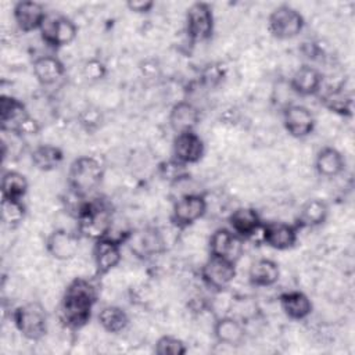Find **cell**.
<instances>
[{
    "instance_id": "cell-7",
    "label": "cell",
    "mask_w": 355,
    "mask_h": 355,
    "mask_svg": "<svg viewBox=\"0 0 355 355\" xmlns=\"http://www.w3.org/2000/svg\"><path fill=\"white\" fill-rule=\"evenodd\" d=\"M305 26L302 14L288 6L280 4L268 17V29L270 35L277 40H290L297 37Z\"/></svg>"
},
{
    "instance_id": "cell-13",
    "label": "cell",
    "mask_w": 355,
    "mask_h": 355,
    "mask_svg": "<svg viewBox=\"0 0 355 355\" xmlns=\"http://www.w3.org/2000/svg\"><path fill=\"white\" fill-rule=\"evenodd\" d=\"M94 277L100 279L115 269L122 259V243L111 237H101L93 244Z\"/></svg>"
},
{
    "instance_id": "cell-4",
    "label": "cell",
    "mask_w": 355,
    "mask_h": 355,
    "mask_svg": "<svg viewBox=\"0 0 355 355\" xmlns=\"http://www.w3.org/2000/svg\"><path fill=\"white\" fill-rule=\"evenodd\" d=\"M0 123L3 133H11L21 139L33 136L40 130L39 122L29 114L25 104L7 94L0 97Z\"/></svg>"
},
{
    "instance_id": "cell-1",
    "label": "cell",
    "mask_w": 355,
    "mask_h": 355,
    "mask_svg": "<svg viewBox=\"0 0 355 355\" xmlns=\"http://www.w3.org/2000/svg\"><path fill=\"white\" fill-rule=\"evenodd\" d=\"M94 279L75 277L64 290L60 319L69 330H80L92 319L93 308L98 300V287Z\"/></svg>"
},
{
    "instance_id": "cell-30",
    "label": "cell",
    "mask_w": 355,
    "mask_h": 355,
    "mask_svg": "<svg viewBox=\"0 0 355 355\" xmlns=\"http://www.w3.org/2000/svg\"><path fill=\"white\" fill-rule=\"evenodd\" d=\"M29 189L28 179L18 171H7L1 176V197L11 200H24Z\"/></svg>"
},
{
    "instance_id": "cell-5",
    "label": "cell",
    "mask_w": 355,
    "mask_h": 355,
    "mask_svg": "<svg viewBox=\"0 0 355 355\" xmlns=\"http://www.w3.org/2000/svg\"><path fill=\"white\" fill-rule=\"evenodd\" d=\"M14 326L18 333L29 341H40L49 329V316L44 305L29 301L17 306L12 312Z\"/></svg>"
},
{
    "instance_id": "cell-3",
    "label": "cell",
    "mask_w": 355,
    "mask_h": 355,
    "mask_svg": "<svg viewBox=\"0 0 355 355\" xmlns=\"http://www.w3.org/2000/svg\"><path fill=\"white\" fill-rule=\"evenodd\" d=\"M104 165L98 158L80 155L75 158L68 169L67 184L69 193L79 198H89L103 183Z\"/></svg>"
},
{
    "instance_id": "cell-23",
    "label": "cell",
    "mask_w": 355,
    "mask_h": 355,
    "mask_svg": "<svg viewBox=\"0 0 355 355\" xmlns=\"http://www.w3.org/2000/svg\"><path fill=\"white\" fill-rule=\"evenodd\" d=\"M279 304L283 313L291 320H304L313 311L311 298L300 290H288L282 293L279 295Z\"/></svg>"
},
{
    "instance_id": "cell-20",
    "label": "cell",
    "mask_w": 355,
    "mask_h": 355,
    "mask_svg": "<svg viewBox=\"0 0 355 355\" xmlns=\"http://www.w3.org/2000/svg\"><path fill=\"white\" fill-rule=\"evenodd\" d=\"M229 229L233 230L243 240L254 237L261 233L263 220L258 211L252 207H239L227 218Z\"/></svg>"
},
{
    "instance_id": "cell-29",
    "label": "cell",
    "mask_w": 355,
    "mask_h": 355,
    "mask_svg": "<svg viewBox=\"0 0 355 355\" xmlns=\"http://www.w3.org/2000/svg\"><path fill=\"white\" fill-rule=\"evenodd\" d=\"M97 322L101 329L110 334L122 333L129 326V315L118 305H107L98 311Z\"/></svg>"
},
{
    "instance_id": "cell-28",
    "label": "cell",
    "mask_w": 355,
    "mask_h": 355,
    "mask_svg": "<svg viewBox=\"0 0 355 355\" xmlns=\"http://www.w3.org/2000/svg\"><path fill=\"white\" fill-rule=\"evenodd\" d=\"M33 166L42 172L57 169L64 161V151L54 144H39L31 153Z\"/></svg>"
},
{
    "instance_id": "cell-18",
    "label": "cell",
    "mask_w": 355,
    "mask_h": 355,
    "mask_svg": "<svg viewBox=\"0 0 355 355\" xmlns=\"http://www.w3.org/2000/svg\"><path fill=\"white\" fill-rule=\"evenodd\" d=\"M79 237L67 229H54L46 239V250L57 261H69L79 251Z\"/></svg>"
},
{
    "instance_id": "cell-12",
    "label": "cell",
    "mask_w": 355,
    "mask_h": 355,
    "mask_svg": "<svg viewBox=\"0 0 355 355\" xmlns=\"http://www.w3.org/2000/svg\"><path fill=\"white\" fill-rule=\"evenodd\" d=\"M208 251L211 257L237 263L244 252V240L229 227H218L209 236Z\"/></svg>"
},
{
    "instance_id": "cell-17",
    "label": "cell",
    "mask_w": 355,
    "mask_h": 355,
    "mask_svg": "<svg viewBox=\"0 0 355 355\" xmlns=\"http://www.w3.org/2000/svg\"><path fill=\"white\" fill-rule=\"evenodd\" d=\"M47 12L42 3L33 0H21L14 4L12 18L18 29L24 33L39 31Z\"/></svg>"
},
{
    "instance_id": "cell-35",
    "label": "cell",
    "mask_w": 355,
    "mask_h": 355,
    "mask_svg": "<svg viewBox=\"0 0 355 355\" xmlns=\"http://www.w3.org/2000/svg\"><path fill=\"white\" fill-rule=\"evenodd\" d=\"M105 65L97 58H90L83 64V76L87 80H100L105 76Z\"/></svg>"
},
{
    "instance_id": "cell-14",
    "label": "cell",
    "mask_w": 355,
    "mask_h": 355,
    "mask_svg": "<svg viewBox=\"0 0 355 355\" xmlns=\"http://www.w3.org/2000/svg\"><path fill=\"white\" fill-rule=\"evenodd\" d=\"M298 232L300 229L295 226V223L279 220L263 222L261 229V239L268 247L277 251H286L297 244Z\"/></svg>"
},
{
    "instance_id": "cell-2",
    "label": "cell",
    "mask_w": 355,
    "mask_h": 355,
    "mask_svg": "<svg viewBox=\"0 0 355 355\" xmlns=\"http://www.w3.org/2000/svg\"><path fill=\"white\" fill-rule=\"evenodd\" d=\"M78 222V234L93 241L108 236L114 225V211L103 197L82 198L73 208Z\"/></svg>"
},
{
    "instance_id": "cell-32",
    "label": "cell",
    "mask_w": 355,
    "mask_h": 355,
    "mask_svg": "<svg viewBox=\"0 0 355 355\" xmlns=\"http://www.w3.org/2000/svg\"><path fill=\"white\" fill-rule=\"evenodd\" d=\"M26 216V207L22 200H11L1 197V222L8 229L18 227Z\"/></svg>"
},
{
    "instance_id": "cell-24",
    "label": "cell",
    "mask_w": 355,
    "mask_h": 355,
    "mask_svg": "<svg viewBox=\"0 0 355 355\" xmlns=\"http://www.w3.org/2000/svg\"><path fill=\"white\" fill-rule=\"evenodd\" d=\"M32 71L36 80L43 87L58 83L65 75L64 62L54 55H40L35 58L32 62Z\"/></svg>"
},
{
    "instance_id": "cell-33",
    "label": "cell",
    "mask_w": 355,
    "mask_h": 355,
    "mask_svg": "<svg viewBox=\"0 0 355 355\" xmlns=\"http://www.w3.org/2000/svg\"><path fill=\"white\" fill-rule=\"evenodd\" d=\"M159 175L164 180L169 183H178L183 179L189 178V171L187 165L178 162L176 159L171 158L168 161H164L159 164Z\"/></svg>"
},
{
    "instance_id": "cell-19",
    "label": "cell",
    "mask_w": 355,
    "mask_h": 355,
    "mask_svg": "<svg viewBox=\"0 0 355 355\" xmlns=\"http://www.w3.org/2000/svg\"><path fill=\"white\" fill-rule=\"evenodd\" d=\"M290 90L300 97L315 96L322 90L323 73L316 67L304 64L295 69L288 82Z\"/></svg>"
},
{
    "instance_id": "cell-10",
    "label": "cell",
    "mask_w": 355,
    "mask_h": 355,
    "mask_svg": "<svg viewBox=\"0 0 355 355\" xmlns=\"http://www.w3.org/2000/svg\"><path fill=\"white\" fill-rule=\"evenodd\" d=\"M125 244H128L133 255L140 259H150L166 250V243L161 230L154 226L132 230Z\"/></svg>"
},
{
    "instance_id": "cell-6",
    "label": "cell",
    "mask_w": 355,
    "mask_h": 355,
    "mask_svg": "<svg viewBox=\"0 0 355 355\" xmlns=\"http://www.w3.org/2000/svg\"><path fill=\"white\" fill-rule=\"evenodd\" d=\"M215 17L211 4L196 1L189 6L184 15V32L191 43L207 42L212 37Z\"/></svg>"
},
{
    "instance_id": "cell-34",
    "label": "cell",
    "mask_w": 355,
    "mask_h": 355,
    "mask_svg": "<svg viewBox=\"0 0 355 355\" xmlns=\"http://www.w3.org/2000/svg\"><path fill=\"white\" fill-rule=\"evenodd\" d=\"M154 352L157 355H184L187 347L183 340L173 336H161L155 341Z\"/></svg>"
},
{
    "instance_id": "cell-16",
    "label": "cell",
    "mask_w": 355,
    "mask_h": 355,
    "mask_svg": "<svg viewBox=\"0 0 355 355\" xmlns=\"http://www.w3.org/2000/svg\"><path fill=\"white\" fill-rule=\"evenodd\" d=\"M316 121L311 110L302 104H287L283 108V126L295 139L309 136L315 129Z\"/></svg>"
},
{
    "instance_id": "cell-25",
    "label": "cell",
    "mask_w": 355,
    "mask_h": 355,
    "mask_svg": "<svg viewBox=\"0 0 355 355\" xmlns=\"http://www.w3.org/2000/svg\"><path fill=\"white\" fill-rule=\"evenodd\" d=\"M279 279V263L270 258L255 259L248 268V282L254 287H272Z\"/></svg>"
},
{
    "instance_id": "cell-26",
    "label": "cell",
    "mask_w": 355,
    "mask_h": 355,
    "mask_svg": "<svg viewBox=\"0 0 355 355\" xmlns=\"http://www.w3.org/2000/svg\"><path fill=\"white\" fill-rule=\"evenodd\" d=\"M329 216V205L322 198H309L306 200L297 215L295 226L301 229L318 227L326 222Z\"/></svg>"
},
{
    "instance_id": "cell-36",
    "label": "cell",
    "mask_w": 355,
    "mask_h": 355,
    "mask_svg": "<svg viewBox=\"0 0 355 355\" xmlns=\"http://www.w3.org/2000/svg\"><path fill=\"white\" fill-rule=\"evenodd\" d=\"M103 116L101 112L97 108H86L82 114H80V123L82 126H85L87 130H94L101 125Z\"/></svg>"
},
{
    "instance_id": "cell-22",
    "label": "cell",
    "mask_w": 355,
    "mask_h": 355,
    "mask_svg": "<svg viewBox=\"0 0 355 355\" xmlns=\"http://www.w3.org/2000/svg\"><path fill=\"white\" fill-rule=\"evenodd\" d=\"M200 110L194 103L180 100L172 105L168 115V122L173 133L178 135L182 132L194 130L200 122Z\"/></svg>"
},
{
    "instance_id": "cell-8",
    "label": "cell",
    "mask_w": 355,
    "mask_h": 355,
    "mask_svg": "<svg viewBox=\"0 0 355 355\" xmlns=\"http://www.w3.org/2000/svg\"><path fill=\"white\" fill-rule=\"evenodd\" d=\"M39 32L42 40L47 46L53 49H61L71 44L76 39L78 26L71 18L65 15L47 14Z\"/></svg>"
},
{
    "instance_id": "cell-37",
    "label": "cell",
    "mask_w": 355,
    "mask_h": 355,
    "mask_svg": "<svg viewBox=\"0 0 355 355\" xmlns=\"http://www.w3.org/2000/svg\"><path fill=\"white\" fill-rule=\"evenodd\" d=\"M155 6L153 0H129L126 1V7L129 11L135 14H148Z\"/></svg>"
},
{
    "instance_id": "cell-9",
    "label": "cell",
    "mask_w": 355,
    "mask_h": 355,
    "mask_svg": "<svg viewBox=\"0 0 355 355\" xmlns=\"http://www.w3.org/2000/svg\"><path fill=\"white\" fill-rule=\"evenodd\" d=\"M208 209V201L201 193L180 196L172 205L171 220L179 229H186L200 220Z\"/></svg>"
},
{
    "instance_id": "cell-21",
    "label": "cell",
    "mask_w": 355,
    "mask_h": 355,
    "mask_svg": "<svg viewBox=\"0 0 355 355\" xmlns=\"http://www.w3.org/2000/svg\"><path fill=\"white\" fill-rule=\"evenodd\" d=\"M212 333L215 340L227 347H240L245 341V327L244 323L230 315H223L215 319L212 326Z\"/></svg>"
},
{
    "instance_id": "cell-27",
    "label": "cell",
    "mask_w": 355,
    "mask_h": 355,
    "mask_svg": "<svg viewBox=\"0 0 355 355\" xmlns=\"http://www.w3.org/2000/svg\"><path fill=\"white\" fill-rule=\"evenodd\" d=\"M315 169L319 176L331 179L340 176L345 169V158L341 151L334 147H323L315 158Z\"/></svg>"
},
{
    "instance_id": "cell-11",
    "label": "cell",
    "mask_w": 355,
    "mask_h": 355,
    "mask_svg": "<svg viewBox=\"0 0 355 355\" xmlns=\"http://www.w3.org/2000/svg\"><path fill=\"white\" fill-rule=\"evenodd\" d=\"M236 265L237 263L234 262L209 255V258L204 262V265L200 269L201 280L208 288L214 291H223L236 279Z\"/></svg>"
},
{
    "instance_id": "cell-15",
    "label": "cell",
    "mask_w": 355,
    "mask_h": 355,
    "mask_svg": "<svg viewBox=\"0 0 355 355\" xmlns=\"http://www.w3.org/2000/svg\"><path fill=\"white\" fill-rule=\"evenodd\" d=\"M205 153V144L196 130L175 135L172 141V158L184 165H193L201 161Z\"/></svg>"
},
{
    "instance_id": "cell-31",
    "label": "cell",
    "mask_w": 355,
    "mask_h": 355,
    "mask_svg": "<svg viewBox=\"0 0 355 355\" xmlns=\"http://www.w3.org/2000/svg\"><path fill=\"white\" fill-rule=\"evenodd\" d=\"M322 104L331 112L340 115H349L352 110V100L348 94L344 93V85H338L333 89H327L322 94Z\"/></svg>"
}]
</instances>
